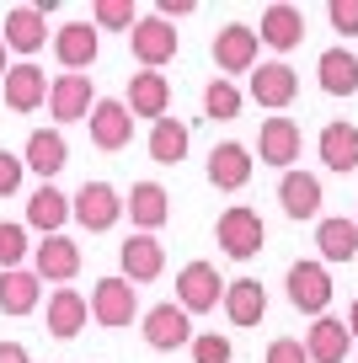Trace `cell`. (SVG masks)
I'll return each instance as SVG.
<instances>
[{
	"label": "cell",
	"mask_w": 358,
	"mask_h": 363,
	"mask_svg": "<svg viewBox=\"0 0 358 363\" xmlns=\"http://www.w3.org/2000/svg\"><path fill=\"white\" fill-rule=\"evenodd\" d=\"M214 240L224 246V257L246 262V257H257V251H262V240H268V225H262L257 208L235 203V208H224V214H219V225H214Z\"/></svg>",
	"instance_id": "cell-1"
},
{
	"label": "cell",
	"mask_w": 358,
	"mask_h": 363,
	"mask_svg": "<svg viewBox=\"0 0 358 363\" xmlns=\"http://www.w3.org/2000/svg\"><path fill=\"white\" fill-rule=\"evenodd\" d=\"M224 294H230V284H219V267H214V262H188V267L177 272V305L188 310V315L214 310Z\"/></svg>",
	"instance_id": "cell-2"
},
{
	"label": "cell",
	"mask_w": 358,
	"mask_h": 363,
	"mask_svg": "<svg viewBox=\"0 0 358 363\" xmlns=\"http://www.w3.org/2000/svg\"><path fill=\"white\" fill-rule=\"evenodd\" d=\"M134 310H139V289L129 284L124 272L118 278H102L97 289H91V320L97 326H134Z\"/></svg>",
	"instance_id": "cell-3"
},
{
	"label": "cell",
	"mask_w": 358,
	"mask_h": 363,
	"mask_svg": "<svg viewBox=\"0 0 358 363\" xmlns=\"http://www.w3.org/2000/svg\"><path fill=\"white\" fill-rule=\"evenodd\" d=\"M257 48H262L257 27L230 22L224 33H214V65L224 69V80H230V75H251V69H257Z\"/></svg>",
	"instance_id": "cell-4"
},
{
	"label": "cell",
	"mask_w": 358,
	"mask_h": 363,
	"mask_svg": "<svg viewBox=\"0 0 358 363\" xmlns=\"http://www.w3.org/2000/svg\"><path fill=\"white\" fill-rule=\"evenodd\" d=\"M289 305L300 315H326L332 305V278H326V262H294L289 267Z\"/></svg>",
	"instance_id": "cell-5"
},
{
	"label": "cell",
	"mask_w": 358,
	"mask_h": 363,
	"mask_svg": "<svg viewBox=\"0 0 358 363\" xmlns=\"http://www.w3.org/2000/svg\"><path fill=\"white\" fill-rule=\"evenodd\" d=\"M129 48L145 69H161L166 59H177V27L166 16H139V27L129 33Z\"/></svg>",
	"instance_id": "cell-6"
},
{
	"label": "cell",
	"mask_w": 358,
	"mask_h": 363,
	"mask_svg": "<svg viewBox=\"0 0 358 363\" xmlns=\"http://www.w3.org/2000/svg\"><path fill=\"white\" fill-rule=\"evenodd\" d=\"M124 214H129L124 198H118V187H107V182H86L75 193V219L91 230V235H97V230H112Z\"/></svg>",
	"instance_id": "cell-7"
},
{
	"label": "cell",
	"mask_w": 358,
	"mask_h": 363,
	"mask_svg": "<svg viewBox=\"0 0 358 363\" xmlns=\"http://www.w3.org/2000/svg\"><path fill=\"white\" fill-rule=\"evenodd\" d=\"M33 272L43 278V284H70L80 272V246L70 235H43L33 246Z\"/></svg>",
	"instance_id": "cell-8"
},
{
	"label": "cell",
	"mask_w": 358,
	"mask_h": 363,
	"mask_svg": "<svg viewBox=\"0 0 358 363\" xmlns=\"http://www.w3.org/2000/svg\"><path fill=\"white\" fill-rule=\"evenodd\" d=\"M91 145L97 150H124L129 134H134V113H129V102H112V96H102L97 107H91Z\"/></svg>",
	"instance_id": "cell-9"
},
{
	"label": "cell",
	"mask_w": 358,
	"mask_h": 363,
	"mask_svg": "<svg viewBox=\"0 0 358 363\" xmlns=\"http://www.w3.org/2000/svg\"><path fill=\"white\" fill-rule=\"evenodd\" d=\"M124 208H129V219H134V235H156V230L166 225V214H171V198H166L161 182H134Z\"/></svg>",
	"instance_id": "cell-10"
},
{
	"label": "cell",
	"mask_w": 358,
	"mask_h": 363,
	"mask_svg": "<svg viewBox=\"0 0 358 363\" xmlns=\"http://www.w3.org/2000/svg\"><path fill=\"white\" fill-rule=\"evenodd\" d=\"M124 102H129V113L134 118H166V107H171V86H166V75L161 69H139V75H129V91H124Z\"/></svg>",
	"instance_id": "cell-11"
},
{
	"label": "cell",
	"mask_w": 358,
	"mask_h": 363,
	"mask_svg": "<svg viewBox=\"0 0 358 363\" xmlns=\"http://www.w3.org/2000/svg\"><path fill=\"white\" fill-rule=\"evenodd\" d=\"M118 262H124L129 284H156L161 272H166V251H161L156 235H129L124 246H118Z\"/></svg>",
	"instance_id": "cell-12"
},
{
	"label": "cell",
	"mask_w": 358,
	"mask_h": 363,
	"mask_svg": "<svg viewBox=\"0 0 358 363\" xmlns=\"http://www.w3.org/2000/svg\"><path fill=\"white\" fill-rule=\"evenodd\" d=\"M145 342L156 352H171V347H182V342H192V315L182 305H156V310H145Z\"/></svg>",
	"instance_id": "cell-13"
},
{
	"label": "cell",
	"mask_w": 358,
	"mask_h": 363,
	"mask_svg": "<svg viewBox=\"0 0 358 363\" xmlns=\"http://www.w3.org/2000/svg\"><path fill=\"white\" fill-rule=\"evenodd\" d=\"M97 48H102V38H97V27H91V22H70V27H59V33H54V59L70 69V75L97 65Z\"/></svg>",
	"instance_id": "cell-14"
},
{
	"label": "cell",
	"mask_w": 358,
	"mask_h": 363,
	"mask_svg": "<svg viewBox=\"0 0 358 363\" xmlns=\"http://www.w3.org/2000/svg\"><path fill=\"white\" fill-rule=\"evenodd\" d=\"M48 91H54V80L38 65H11V75H6V107L11 113H38L48 102Z\"/></svg>",
	"instance_id": "cell-15"
},
{
	"label": "cell",
	"mask_w": 358,
	"mask_h": 363,
	"mask_svg": "<svg viewBox=\"0 0 358 363\" xmlns=\"http://www.w3.org/2000/svg\"><path fill=\"white\" fill-rule=\"evenodd\" d=\"M102 96H91V75H59L54 91H48V113L59 118V123H75V118H91V107H97Z\"/></svg>",
	"instance_id": "cell-16"
},
{
	"label": "cell",
	"mask_w": 358,
	"mask_h": 363,
	"mask_svg": "<svg viewBox=\"0 0 358 363\" xmlns=\"http://www.w3.org/2000/svg\"><path fill=\"white\" fill-rule=\"evenodd\" d=\"M22 160H27V171H38V177L48 182V177H59V171L70 166V145H65L59 128H33V134H27Z\"/></svg>",
	"instance_id": "cell-17"
},
{
	"label": "cell",
	"mask_w": 358,
	"mask_h": 363,
	"mask_svg": "<svg viewBox=\"0 0 358 363\" xmlns=\"http://www.w3.org/2000/svg\"><path fill=\"white\" fill-rule=\"evenodd\" d=\"M91 320V299L80 289H54L48 294V337H80Z\"/></svg>",
	"instance_id": "cell-18"
},
{
	"label": "cell",
	"mask_w": 358,
	"mask_h": 363,
	"mask_svg": "<svg viewBox=\"0 0 358 363\" xmlns=\"http://www.w3.org/2000/svg\"><path fill=\"white\" fill-rule=\"evenodd\" d=\"M38 299H43V278L27 267L0 272V315H33Z\"/></svg>",
	"instance_id": "cell-19"
},
{
	"label": "cell",
	"mask_w": 358,
	"mask_h": 363,
	"mask_svg": "<svg viewBox=\"0 0 358 363\" xmlns=\"http://www.w3.org/2000/svg\"><path fill=\"white\" fill-rule=\"evenodd\" d=\"M294 91H300V80H294V69L283 65V59L251 69V96H257V107H289Z\"/></svg>",
	"instance_id": "cell-20"
},
{
	"label": "cell",
	"mask_w": 358,
	"mask_h": 363,
	"mask_svg": "<svg viewBox=\"0 0 358 363\" xmlns=\"http://www.w3.org/2000/svg\"><path fill=\"white\" fill-rule=\"evenodd\" d=\"M257 155L268 160V166H289V160H300V123H294V118H262Z\"/></svg>",
	"instance_id": "cell-21"
},
{
	"label": "cell",
	"mask_w": 358,
	"mask_h": 363,
	"mask_svg": "<svg viewBox=\"0 0 358 363\" xmlns=\"http://www.w3.org/2000/svg\"><path fill=\"white\" fill-rule=\"evenodd\" d=\"M209 182L219 193H235L251 182V150L246 145H214L209 150Z\"/></svg>",
	"instance_id": "cell-22"
},
{
	"label": "cell",
	"mask_w": 358,
	"mask_h": 363,
	"mask_svg": "<svg viewBox=\"0 0 358 363\" xmlns=\"http://www.w3.org/2000/svg\"><path fill=\"white\" fill-rule=\"evenodd\" d=\"M278 203H283L289 219H315V214H321V182H315L310 171H283Z\"/></svg>",
	"instance_id": "cell-23"
},
{
	"label": "cell",
	"mask_w": 358,
	"mask_h": 363,
	"mask_svg": "<svg viewBox=\"0 0 358 363\" xmlns=\"http://www.w3.org/2000/svg\"><path fill=\"white\" fill-rule=\"evenodd\" d=\"M70 214H75V198H65L54 182H43V187L27 198V225L43 230V235H59V225H65Z\"/></svg>",
	"instance_id": "cell-24"
},
{
	"label": "cell",
	"mask_w": 358,
	"mask_h": 363,
	"mask_svg": "<svg viewBox=\"0 0 358 363\" xmlns=\"http://www.w3.org/2000/svg\"><path fill=\"white\" fill-rule=\"evenodd\" d=\"M315 75H321L326 96H353L358 91V54L353 48H326V54L315 59Z\"/></svg>",
	"instance_id": "cell-25"
},
{
	"label": "cell",
	"mask_w": 358,
	"mask_h": 363,
	"mask_svg": "<svg viewBox=\"0 0 358 363\" xmlns=\"http://www.w3.org/2000/svg\"><path fill=\"white\" fill-rule=\"evenodd\" d=\"M347 342H353L347 320H332V315H321L310 331H305V352H310V363H342Z\"/></svg>",
	"instance_id": "cell-26"
},
{
	"label": "cell",
	"mask_w": 358,
	"mask_h": 363,
	"mask_svg": "<svg viewBox=\"0 0 358 363\" xmlns=\"http://www.w3.org/2000/svg\"><path fill=\"white\" fill-rule=\"evenodd\" d=\"M224 315H230V326H257L268 315V289L257 278H235L230 294H224Z\"/></svg>",
	"instance_id": "cell-27"
},
{
	"label": "cell",
	"mask_w": 358,
	"mask_h": 363,
	"mask_svg": "<svg viewBox=\"0 0 358 363\" xmlns=\"http://www.w3.org/2000/svg\"><path fill=\"white\" fill-rule=\"evenodd\" d=\"M321 262H353L358 257V219H321L315 225Z\"/></svg>",
	"instance_id": "cell-28"
},
{
	"label": "cell",
	"mask_w": 358,
	"mask_h": 363,
	"mask_svg": "<svg viewBox=\"0 0 358 363\" xmlns=\"http://www.w3.org/2000/svg\"><path fill=\"white\" fill-rule=\"evenodd\" d=\"M43 11L38 6H16L11 16H6V48H16V54H38L43 48Z\"/></svg>",
	"instance_id": "cell-29"
},
{
	"label": "cell",
	"mask_w": 358,
	"mask_h": 363,
	"mask_svg": "<svg viewBox=\"0 0 358 363\" xmlns=\"http://www.w3.org/2000/svg\"><path fill=\"white\" fill-rule=\"evenodd\" d=\"M305 38V16L294 11V6H268V11H262V43L268 48H294Z\"/></svg>",
	"instance_id": "cell-30"
},
{
	"label": "cell",
	"mask_w": 358,
	"mask_h": 363,
	"mask_svg": "<svg viewBox=\"0 0 358 363\" xmlns=\"http://www.w3.org/2000/svg\"><path fill=\"white\" fill-rule=\"evenodd\" d=\"M321 160L332 171H353L358 166V128L353 123H326L321 128Z\"/></svg>",
	"instance_id": "cell-31"
},
{
	"label": "cell",
	"mask_w": 358,
	"mask_h": 363,
	"mask_svg": "<svg viewBox=\"0 0 358 363\" xmlns=\"http://www.w3.org/2000/svg\"><path fill=\"white\" fill-rule=\"evenodd\" d=\"M188 123H177V118H161L156 128H150V160L156 166H177L182 155H188Z\"/></svg>",
	"instance_id": "cell-32"
},
{
	"label": "cell",
	"mask_w": 358,
	"mask_h": 363,
	"mask_svg": "<svg viewBox=\"0 0 358 363\" xmlns=\"http://www.w3.org/2000/svg\"><path fill=\"white\" fill-rule=\"evenodd\" d=\"M203 113L214 118V123H224V118H241V91L230 86V80H209V91H203Z\"/></svg>",
	"instance_id": "cell-33"
},
{
	"label": "cell",
	"mask_w": 358,
	"mask_h": 363,
	"mask_svg": "<svg viewBox=\"0 0 358 363\" xmlns=\"http://www.w3.org/2000/svg\"><path fill=\"white\" fill-rule=\"evenodd\" d=\"M91 27H107V33H134L139 16H134V6H129V0H97Z\"/></svg>",
	"instance_id": "cell-34"
},
{
	"label": "cell",
	"mask_w": 358,
	"mask_h": 363,
	"mask_svg": "<svg viewBox=\"0 0 358 363\" xmlns=\"http://www.w3.org/2000/svg\"><path fill=\"white\" fill-rule=\"evenodd\" d=\"M27 230L22 225H6L0 219V272H11V267H22V257H27Z\"/></svg>",
	"instance_id": "cell-35"
},
{
	"label": "cell",
	"mask_w": 358,
	"mask_h": 363,
	"mask_svg": "<svg viewBox=\"0 0 358 363\" xmlns=\"http://www.w3.org/2000/svg\"><path fill=\"white\" fill-rule=\"evenodd\" d=\"M192 363H230V337H219V331L192 337Z\"/></svg>",
	"instance_id": "cell-36"
},
{
	"label": "cell",
	"mask_w": 358,
	"mask_h": 363,
	"mask_svg": "<svg viewBox=\"0 0 358 363\" xmlns=\"http://www.w3.org/2000/svg\"><path fill=\"white\" fill-rule=\"evenodd\" d=\"M326 22H332V33H358V0H332L326 6Z\"/></svg>",
	"instance_id": "cell-37"
},
{
	"label": "cell",
	"mask_w": 358,
	"mask_h": 363,
	"mask_svg": "<svg viewBox=\"0 0 358 363\" xmlns=\"http://www.w3.org/2000/svg\"><path fill=\"white\" fill-rule=\"evenodd\" d=\"M22 171H27V160H22V155L0 150V198H11L16 187H22Z\"/></svg>",
	"instance_id": "cell-38"
},
{
	"label": "cell",
	"mask_w": 358,
	"mask_h": 363,
	"mask_svg": "<svg viewBox=\"0 0 358 363\" xmlns=\"http://www.w3.org/2000/svg\"><path fill=\"white\" fill-rule=\"evenodd\" d=\"M268 363H310V352H305V342H294V337H278L268 347Z\"/></svg>",
	"instance_id": "cell-39"
},
{
	"label": "cell",
	"mask_w": 358,
	"mask_h": 363,
	"mask_svg": "<svg viewBox=\"0 0 358 363\" xmlns=\"http://www.w3.org/2000/svg\"><path fill=\"white\" fill-rule=\"evenodd\" d=\"M156 16H166V22H177V16H192V0H161V11Z\"/></svg>",
	"instance_id": "cell-40"
},
{
	"label": "cell",
	"mask_w": 358,
	"mask_h": 363,
	"mask_svg": "<svg viewBox=\"0 0 358 363\" xmlns=\"http://www.w3.org/2000/svg\"><path fill=\"white\" fill-rule=\"evenodd\" d=\"M0 363H27V347L22 342H0Z\"/></svg>",
	"instance_id": "cell-41"
},
{
	"label": "cell",
	"mask_w": 358,
	"mask_h": 363,
	"mask_svg": "<svg viewBox=\"0 0 358 363\" xmlns=\"http://www.w3.org/2000/svg\"><path fill=\"white\" fill-rule=\"evenodd\" d=\"M347 331H353V337H358V299H353V305H347Z\"/></svg>",
	"instance_id": "cell-42"
},
{
	"label": "cell",
	"mask_w": 358,
	"mask_h": 363,
	"mask_svg": "<svg viewBox=\"0 0 358 363\" xmlns=\"http://www.w3.org/2000/svg\"><path fill=\"white\" fill-rule=\"evenodd\" d=\"M11 75V65H6V38H0V80Z\"/></svg>",
	"instance_id": "cell-43"
}]
</instances>
